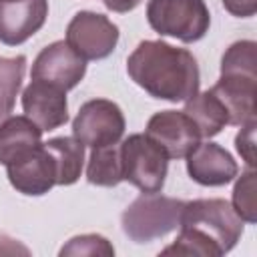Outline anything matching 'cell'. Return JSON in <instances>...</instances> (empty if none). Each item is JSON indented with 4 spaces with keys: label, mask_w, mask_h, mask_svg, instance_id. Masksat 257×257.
<instances>
[{
    "label": "cell",
    "mask_w": 257,
    "mask_h": 257,
    "mask_svg": "<svg viewBox=\"0 0 257 257\" xmlns=\"http://www.w3.org/2000/svg\"><path fill=\"white\" fill-rule=\"evenodd\" d=\"M185 159L189 177L203 187H223L239 173L237 161L217 143H199Z\"/></svg>",
    "instance_id": "13"
},
{
    "label": "cell",
    "mask_w": 257,
    "mask_h": 257,
    "mask_svg": "<svg viewBox=\"0 0 257 257\" xmlns=\"http://www.w3.org/2000/svg\"><path fill=\"white\" fill-rule=\"evenodd\" d=\"M145 135L159 145L169 159H185L201 143L197 124L183 110L155 112L147 122Z\"/></svg>",
    "instance_id": "8"
},
{
    "label": "cell",
    "mask_w": 257,
    "mask_h": 257,
    "mask_svg": "<svg viewBox=\"0 0 257 257\" xmlns=\"http://www.w3.org/2000/svg\"><path fill=\"white\" fill-rule=\"evenodd\" d=\"M2 2H8V0H2Z\"/></svg>",
    "instance_id": "26"
},
{
    "label": "cell",
    "mask_w": 257,
    "mask_h": 257,
    "mask_svg": "<svg viewBox=\"0 0 257 257\" xmlns=\"http://www.w3.org/2000/svg\"><path fill=\"white\" fill-rule=\"evenodd\" d=\"M124 128L126 120L120 106L108 98L86 100L72 120V137L90 149L118 143Z\"/></svg>",
    "instance_id": "6"
},
{
    "label": "cell",
    "mask_w": 257,
    "mask_h": 257,
    "mask_svg": "<svg viewBox=\"0 0 257 257\" xmlns=\"http://www.w3.org/2000/svg\"><path fill=\"white\" fill-rule=\"evenodd\" d=\"M221 74L257 78V44L253 40L233 42L221 58Z\"/></svg>",
    "instance_id": "20"
},
{
    "label": "cell",
    "mask_w": 257,
    "mask_h": 257,
    "mask_svg": "<svg viewBox=\"0 0 257 257\" xmlns=\"http://www.w3.org/2000/svg\"><path fill=\"white\" fill-rule=\"evenodd\" d=\"M185 201L159 193H143L122 213L124 235L135 243H149L175 231L181 223Z\"/></svg>",
    "instance_id": "3"
},
{
    "label": "cell",
    "mask_w": 257,
    "mask_h": 257,
    "mask_svg": "<svg viewBox=\"0 0 257 257\" xmlns=\"http://www.w3.org/2000/svg\"><path fill=\"white\" fill-rule=\"evenodd\" d=\"M68 46L84 60H102L118 42V26L104 14L80 10L66 26Z\"/></svg>",
    "instance_id": "7"
},
{
    "label": "cell",
    "mask_w": 257,
    "mask_h": 257,
    "mask_svg": "<svg viewBox=\"0 0 257 257\" xmlns=\"http://www.w3.org/2000/svg\"><path fill=\"white\" fill-rule=\"evenodd\" d=\"M223 8L237 18H251L257 12V0H221Z\"/></svg>",
    "instance_id": "24"
},
{
    "label": "cell",
    "mask_w": 257,
    "mask_h": 257,
    "mask_svg": "<svg viewBox=\"0 0 257 257\" xmlns=\"http://www.w3.org/2000/svg\"><path fill=\"white\" fill-rule=\"evenodd\" d=\"M104 6L112 12H118V14H124V12H131L135 10L143 0H102Z\"/></svg>",
    "instance_id": "25"
},
{
    "label": "cell",
    "mask_w": 257,
    "mask_h": 257,
    "mask_svg": "<svg viewBox=\"0 0 257 257\" xmlns=\"http://www.w3.org/2000/svg\"><path fill=\"white\" fill-rule=\"evenodd\" d=\"M118 143L92 149L88 165H86V179H88L90 185L116 187L122 181V165H120V147H118Z\"/></svg>",
    "instance_id": "18"
},
{
    "label": "cell",
    "mask_w": 257,
    "mask_h": 257,
    "mask_svg": "<svg viewBox=\"0 0 257 257\" xmlns=\"http://www.w3.org/2000/svg\"><path fill=\"white\" fill-rule=\"evenodd\" d=\"M86 72V60L80 58L64 40H56L44 46L32 62L30 76L46 80L64 90L74 88Z\"/></svg>",
    "instance_id": "9"
},
{
    "label": "cell",
    "mask_w": 257,
    "mask_h": 257,
    "mask_svg": "<svg viewBox=\"0 0 257 257\" xmlns=\"http://www.w3.org/2000/svg\"><path fill=\"white\" fill-rule=\"evenodd\" d=\"M149 26L161 36H173L185 44L201 40L211 26L205 0H149Z\"/></svg>",
    "instance_id": "4"
},
{
    "label": "cell",
    "mask_w": 257,
    "mask_h": 257,
    "mask_svg": "<svg viewBox=\"0 0 257 257\" xmlns=\"http://www.w3.org/2000/svg\"><path fill=\"white\" fill-rule=\"evenodd\" d=\"M22 108L24 114L42 128V133L54 131L68 120L66 90L46 80L32 78V82L22 90Z\"/></svg>",
    "instance_id": "10"
},
{
    "label": "cell",
    "mask_w": 257,
    "mask_h": 257,
    "mask_svg": "<svg viewBox=\"0 0 257 257\" xmlns=\"http://www.w3.org/2000/svg\"><path fill=\"white\" fill-rule=\"evenodd\" d=\"M235 213L245 223L257 221V201H255V171L249 169L237 177L233 187V205Z\"/></svg>",
    "instance_id": "21"
},
{
    "label": "cell",
    "mask_w": 257,
    "mask_h": 257,
    "mask_svg": "<svg viewBox=\"0 0 257 257\" xmlns=\"http://www.w3.org/2000/svg\"><path fill=\"white\" fill-rule=\"evenodd\" d=\"M122 181H128L143 193H159L169 171V157L147 135H128L118 143Z\"/></svg>",
    "instance_id": "5"
},
{
    "label": "cell",
    "mask_w": 257,
    "mask_h": 257,
    "mask_svg": "<svg viewBox=\"0 0 257 257\" xmlns=\"http://www.w3.org/2000/svg\"><path fill=\"white\" fill-rule=\"evenodd\" d=\"M128 76L151 96L181 102L199 92V64L187 48L165 40H143L126 58Z\"/></svg>",
    "instance_id": "1"
},
{
    "label": "cell",
    "mask_w": 257,
    "mask_h": 257,
    "mask_svg": "<svg viewBox=\"0 0 257 257\" xmlns=\"http://www.w3.org/2000/svg\"><path fill=\"white\" fill-rule=\"evenodd\" d=\"M211 92L223 102L229 114V124L243 126L249 122H257V78L221 74V78L211 86Z\"/></svg>",
    "instance_id": "14"
},
{
    "label": "cell",
    "mask_w": 257,
    "mask_h": 257,
    "mask_svg": "<svg viewBox=\"0 0 257 257\" xmlns=\"http://www.w3.org/2000/svg\"><path fill=\"white\" fill-rule=\"evenodd\" d=\"M48 0H0V42L18 46L46 22Z\"/></svg>",
    "instance_id": "12"
},
{
    "label": "cell",
    "mask_w": 257,
    "mask_h": 257,
    "mask_svg": "<svg viewBox=\"0 0 257 257\" xmlns=\"http://www.w3.org/2000/svg\"><path fill=\"white\" fill-rule=\"evenodd\" d=\"M183 112L197 124L201 139H211L219 135L229 124V114L223 106V102L209 90L195 92L185 100Z\"/></svg>",
    "instance_id": "16"
},
{
    "label": "cell",
    "mask_w": 257,
    "mask_h": 257,
    "mask_svg": "<svg viewBox=\"0 0 257 257\" xmlns=\"http://www.w3.org/2000/svg\"><path fill=\"white\" fill-rule=\"evenodd\" d=\"M24 70H26L24 54H18L14 58L0 56V122L8 118L14 110V102L22 86Z\"/></svg>",
    "instance_id": "19"
},
{
    "label": "cell",
    "mask_w": 257,
    "mask_h": 257,
    "mask_svg": "<svg viewBox=\"0 0 257 257\" xmlns=\"http://www.w3.org/2000/svg\"><path fill=\"white\" fill-rule=\"evenodd\" d=\"M60 255L62 257L64 255H104V257H110V255H114V247L102 235L86 233V235L72 237L60 249Z\"/></svg>",
    "instance_id": "22"
},
{
    "label": "cell",
    "mask_w": 257,
    "mask_h": 257,
    "mask_svg": "<svg viewBox=\"0 0 257 257\" xmlns=\"http://www.w3.org/2000/svg\"><path fill=\"white\" fill-rule=\"evenodd\" d=\"M243 219L225 199H195L185 203L181 233L163 255L219 257L229 253L243 235Z\"/></svg>",
    "instance_id": "2"
},
{
    "label": "cell",
    "mask_w": 257,
    "mask_h": 257,
    "mask_svg": "<svg viewBox=\"0 0 257 257\" xmlns=\"http://www.w3.org/2000/svg\"><path fill=\"white\" fill-rule=\"evenodd\" d=\"M255 126H257V122L243 124L241 131L235 137L237 153L243 157V161H245V165L249 169H253L255 163H257V159H255Z\"/></svg>",
    "instance_id": "23"
},
{
    "label": "cell",
    "mask_w": 257,
    "mask_h": 257,
    "mask_svg": "<svg viewBox=\"0 0 257 257\" xmlns=\"http://www.w3.org/2000/svg\"><path fill=\"white\" fill-rule=\"evenodd\" d=\"M56 163V185H72L80 179L84 165V145L74 137H54L44 143Z\"/></svg>",
    "instance_id": "17"
},
{
    "label": "cell",
    "mask_w": 257,
    "mask_h": 257,
    "mask_svg": "<svg viewBox=\"0 0 257 257\" xmlns=\"http://www.w3.org/2000/svg\"><path fill=\"white\" fill-rule=\"evenodd\" d=\"M10 185L28 197H40L56 185V163L52 153L40 143L28 155L6 167Z\"/></svg>",
    "instance_id": "11"
},
{
    "label": "cell",
    "mask_w": 257,
    "mask_h": 257,
    "mask_svg": "<svg viewBox=\"0 0 257 257\" xmlns=\"http://www.w3.org/2000/svg\"><path fill=\"white\" fill-rule=\"evenodd\" d=\"M42 143V128L26 114L8 116L0 122V165L8 167Z\"/></svg>",
    "instance_id": "15"
}]
</instances>
